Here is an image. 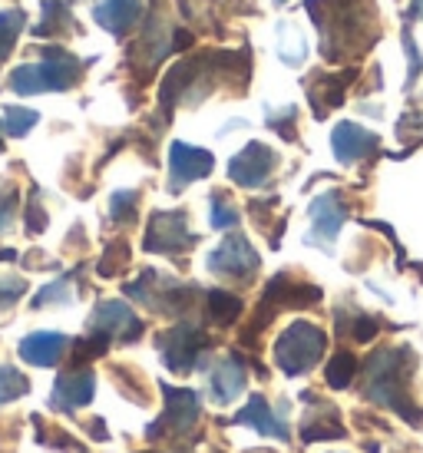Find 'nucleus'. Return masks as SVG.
Returning <instances> with one entry per match:
<instances>
[{"mask_svg":"<svg viewBox=\"0 0 423 453\" xmlns=\"http://www.w3.org/2000/svg\"><path fill=\"white\" fill-rule=\"evenodd\" d=\"M314 27L321 34L324 60H348L371 50L377 40L371 0H304Z\"/></svg>","mask_w":423,"mask_h":453,"instance_id":"obj_1","label":"nucleus"},{"mask_svg":"<svg viewBox=\"0 0 423 453\" xmlns=\"http://www.w3.org/2000/svg\"><path fill=\"white\" fill-rule=\"evenodd\" d=\"M413 367H417V354L407 344L371 354V361L364 367V397L373 401L377 407L397 411L404 420H411L413 427H420L423 411L411 401Z\"/></svg>","mask_w":423,"mask_h":453,"instance_id":"obj_2","label":"nucleus"},{"mask_svg":"<svg viewBox=\"0 0 423 453\" xmlns=\"http://www.w3.org/2000/svg\"><path fill=\"white\" fill-rule=\"evenodd\" d=\"M87 60H80L76 53L60 50V47H43V60L40 64H24L11 73V89L17 96H37V93H50V89H70L83 80Z\"/></svg>","mask_w":423,"mask_h":453,"instance_id":"obj_3","label":"nucleus"},{"mask_svg":"<svg viewBox=\"0 0 423 453\" xmlns=\"http://www.w3.org/2000/svg\"><path fill=\"white\" fill-rule=\"evenodd\" d=\"M324 348H327V334L321 327L311 321H295L274 341V365L281 367L288 378H298L321 361Z\"/></svg>","mask_w":423,"mask_h":453,"instance_id":"obj_4","label":"nucleus"},{"mask_svg":"<svg viewBox=\"0 0 423 453\" xmlns=\"http://www.w3.org/2000/svg\"><path fill=\"white\" fill-rule=\"evenodd\" d=\"M126 295L142 304H150L152 311H159V315H173V311L182 315L188 304H192V298H199V288L162 275H159V288H156V272H142L136 281L126 285Z\"/></svg>","mask_w":423,"mask_h":453,"instance_id":"obj_5","label":"nucleus"},{"mask_svg":"<svg viewBox=\"0 0 423 453\" xmlns=\"http://www.w3.org/2000/svg\"><path fill=\"white\" fill-rule=\"evenodd\" d=\"M162 397H165V411H162V417L156 424L146 427V437L150 441L186 437L188 430L199 424V414H202L199 394L188 388H169V384H162Z\"/></svg>","mask_w":423,"mask_h":453,"instance_id":"obj_6","label":"nucleus"},{"mask_svg":"<svg viewBox=\"0 0 423 453\" xmlns=\"http://www.w3.org/2000/svg\"><path fill=\"white\" fill-rule=\"evenodd\" d=\"M212 341L205 338V331L199 325H182L169 327L165 334H159V354H162V365L175 371V374H188L192 367L202 361V351L209 348Z\"/></svg>","mask_w":423,"mask_h":453,"instance_id":"obj_7","label":"nucleus"},{"mask_svg":"<svg viewBox=\"0 0 423 453\" xmlns=\"http://www.w3.org/2000/svg\"><path fill=\"white\" fill-rule=\"evenodd\" d=\"M196 245V235L188 232V215L182 209L175 212H152L150 226H146V239L142 249L156 255H179Z\"/></svg>","mask_w":423,"mask_h":453,"instance_id":"obj_8","label":"nucleus"},{"mask_svg":"<svg viewBox=\"0 0 423 453\" xmlns=\"http://www.w3.org/2000/svg\"><path fill=\"white\" fill-rule=\"evenodd\" d=\"M308 215H311V232L304 235V245H314V249H324L331 252L337 232L348 219V205L341 199V192H324L308 205Z\"/></svg>","mask_w":423,"mask_h":453,"instance_id":"obj_9","label":"nucleus"},{"mask_svg":"<svg viewBox=\"0 0 423 453\" xmlns=\"http://www.w3.org/2000/svg\"><path fill=\"white\" fill-rule=\"evenodd\" d=\"M258 252L251 249V242L242 235V232H232L225 235V242L209 255V272L212 275H225V278H251L258 272Z\"/></svg>","mask_w":423,"mask_h":453,"instance_id":"obj_10","label":"nucleus"},{"mask_svg":"<svg viewBox=\"0 0 423 453\" xmlns=\"http://www.w3.org/2000/svg\"><path fill=\"white\" fill-rule=\"evenodd\" d=\"M274 165H278V152H274L272 146L249 142V146L228 163V179H232L235 186H242V189H262L265 182L272 179Z\"/></svg>","mask_w":423,"mask_h":453,"instance_id":"obj_11","label":"nucleus"},{"mask_svg":"<svg viewBox=\"0 0 423 453\" xmlns=\"http://www.w3.org/2000/svg\"><path fill=\"white\" fill-rule=\"evenodd\" d=\"M215 156L209 150L188 146V142H173L169 146V192H182L188 182L212 176Z\"/></svg>","mask_w":423,"mask_h":453,"instance_id":"obj_12","label":"nucleus"},{"mask_svg":"<svg viewBox=\"0 0 423 453\" xmlns=\"http://www.w3.org/2000/svg\"><path fill=\"white\" fill-rule=\"evenodd\" d=\"M89 331L96 334H106V338H119V341H136L142 334V321L136 318V311L126 302H100L96 311L89 315Z\"/></svg>","mask_w":423,"mask_h":453,"instance_id":"obj_13","label":"nucleus"},{"mask_svg":"<svg viewBox=\"0 0 423 453\" xmlns=\"http://www.w3.org/2000/svg\"><path fill=\"white\" fill-rule=\"evenodd\" d=\"M377 146H381V136L358 127V123H337L335 133H331V150H335L337 163L344 165H354L358 159L371 156Z\"/></svg>","mask_w":423,"mask_h":453,"instance_id":"obj_14","label":"nucleus"},{"mask_svg":"<svg viewBox=\"0 0 423 453\" xmlns=\"http://www.w3.org/2000/svg\"><path fill=\"white\" fill-rule=\"evenodd\" d=\"M93 394H96V378H93V371H66L57 378L53 384V394H50V407L53 411H76V407H87L93 401Z\"/></svg>","mask_w":423,"mask_h":453,"instance_id":"obj_15","label":"nucleus"},{"mask_svg":"<svg viewBox=\"0 0 423 453\" xmlns=\"http://www.w3.org/2000/svg\"><path fill=\"white\" fill-rule=\"evenodd\" d=\"M232 424H242V427L258 430L262 437H278V441H288V424L272 411V403L265 401L262 394H251V401L245 403V411H238L232 417Z\"/></svg>","mask_w":423,"mask_h":453,"instance_id":"obj_16","label":"nucleus"},{"mask_svg":"<svg viewBox=\"0 0 423 453\" xmlns=\"http://www.w3.org/2000/svg\"><path fill=\"white\" fill-rule=\"evenodd\" d=\"M66 348H70V341L60 331H34L20 341V357L34 367H53Z\"/></svg>","mask_w":423,"mask_h":453,"instance_id":"obj_17","label":"nucleus"},{"mask_svg":"<svg viewBox=\"0 0 423 453\" xmlns=\"http://www.w3.org/2000/svg\"><path fill=\"white\" fill-rule=\"evenodd\" d=\"M354 80H358V70H344L341 76H331V73L318 76L311 87H308V100H311L314 116L324 119L327 110L341 106V103H344V89H348Z\"/></svg>","mask_w":423,"mask_h":453,"instance_id":"obj_18","label":"nucleus"},{"mask_svg":"<svg viewBox=\"0 0 423 453\" xmlns=\"http://www.w3.org/2000/svg\"><path fill=\"white\" fill-rule=\"evenodd\" d=\"M245 367L238 357H225L219 361V367L212 371V401L215 403H232L235 397H242V390H245Z\"/></svg>","mask_w":423,"mask_h":453,"instance_id":"obj_19","label":"nucleus"},{"mask_svg":"<svg viewBox=\"0 0 423 453\" xmlns=\"http://www.w3.org/2000/svg\"><path fill=\"white\" fill-rule=\"evenodd\" d=\"M139 13H142V0H103L100 7L93 11V20L103 27V30H110V34H126L129 27L139 20Z\"/></svg>","mask_w":423,"mask_h":453,"instance_id":"obj_20","label":"nucleus"},{"mask_svg":"<svg viewBox=\"0 0 423 453\" xmlns=\"http://www.w3.org/2000/svg\"><path fill=\"white\" fill-rule=\"evenodd\" d=\"M40 13H43V20H40L37 27H34V37H60V34H66V30H80V27L73 24V13H70V7L63 4V0H43V7H40Z\"/></svg>","mask_w":423,"mask_h":453,"instance_id":"obj_21","label":"nucleus"},{"mask_svg":"<svg viewBox=\"0 0 423 453\" xmlns=\"http://www.w3.org/2000/svg\"><path fill=\"white\" fill-rule=\"evenodd\" d=\"M278 57L285 60L288 66H301L304 57H308V37L295 20H281L278 24Z\"/></svg>","mask_w":423,"mask_h":453,"instance_id":"obj_22","label":"nucleus"},{"mask_svg":"<svg viewBox=\"0 0 423 453\" xmlns=\"http://www.w3.org/2000/svg\"><path fill=\"white\" fill-rule=\"evenodd\" d=\"M205 315H209L212 325H232V321H238V315H242V298H235V295H228V291L215 288L205 295Z\"/></svg>","mask_w":423,"mask_h":453,"instance_id":"obj_23","label":"nucleus"},{"mask_svg":"<svg viewBox=\"0 0 423 453\" xmlns=\"http://www.w3.org/2000/svg\"><path fill=\"white\" fill-rule=\"evenodd\" d=\"M301 437H304V441H341V437H344V427L337 424L335 407H327L321 420L301 424Z\"/></svg>","mask_w":423,"mask_h":453,"instance_id":"obj_24","label":"nucleus"},{"mask_svg":"<svg viewBox=\"0 0 423 453\" xmlns=\"http://www.w3.org/2000/svg\"><path fill=\"white\" fill-rule=\"evenodd\" d=\"M0 123H4V133H7V136L24 139L27 133L40 123V113H37V110H24V106H7Z\"/></svg>","mask_w":423,"mask_h":453,"instance_id":"obj_25","label":"nucleus"},{"mask_svg":"<svg viewBox=\"0 0 423 453\" xmlns=\"http://www.w3.org/2000/svg\"><path fill=\"white\" fill-rule=\"evenodd\" d=\"M354 374H358V357L348 354V351L335 354V357H331V365H327V371H324V378H327V384H331L335 390L350 388Z\"/></svg>","mask_w":423,"mask_h":453,"instance_id":"obj_26","label":"nucleus"},{"mask_svg":"<svg viewBox=\"0 0 423 453\" xmlns=\"http://www.w3.org/2000/svg\"><path fill=\"white\" fill-rule=\"evenodd\" d=\"M24 11H4L0 13V64L7 60L17 47V37H20V30H24Z\"/></svg>","mask_w":423,"mask_h":453,"instance_id":"obj_27","label":"nucleus"},{"mask_svg":"<svg viewBox=\"0 0 423 453\" xmlns=\"http://www.w3.org/2000/svg\"><path fill=\"white\" fill-rule=\"evenodd\" d=\"M30 394V380L11 365H0V403H11V401H20Z\"/></svg>","mask_w":423,"mask_h":453,"instance_id":"obj_28","label":"nucleus"},{"mask_svg":"<svg viewBox=\"0 0 423 453\" xmlns=\"http://www.w3.org/2000/svg\"><path fill=\"white\" fill-rule=\"evenodd\" d=\"M73 302V278H57L47 288H40L34 295V308H47V304H70Z\"/></svg>","mask_w":423,"mask_h":453,"instance_id":"obj_29","label":"nucleus"},{"mask_svg":"<svg viewBox=\"0 0 423 453\" xmlns=\"http://www.w3.org/2000/svg\"><path fill=\"white\" fill-rule=\"evenodd\" d=\"M136 205H139V196L136 192H116L110 202V219L112 222H119V226H129V222H136Z\"/></svg>","mask_w":423,"mask_h":453,"instance_id":"obj_30","label":"nucleus"},{"mask_svg":"<svg viewBox=\"0 0 423 453\" xmlns=\"http://www.w3.org/2000/svg\"><path fill=\"white\" fill-rule=\"evenodd\" d=\"M212 226L215 228H235L238 226V209L225 199L222 192L212 196Z\"/></svg>","mask_w":423,"mask_h":453,"instance_id":"obj_31","label":"nucleus"},{"mask_svg":"<svg viewBox=\"0 0 423 453\" xmlns=\"http://www.w3.org/2000/svg\"><path fill=\"white\" fill-rule=\"evenodd\" d=\"M126 258H129L126 242H116V245H110V249H106V258L96 265V272H100L103 278H112V275H116V268H123V265H126Z\"/></svg>","mask_w":423,"mask_h":453,"instance_id":"obj_32","label":"nucleus"},{"mask_svg":"<svg viewBox=\"0 0 423 453\" xmlns=\"http://www.w3.org/2000/svg\"><path fill=\"white\" fill-rule=\"evenodd\" d=\"M17 189L13 186H0V235L11 232L13 215H17Z\"/></svg>","mask_w":423,"mask_h":453,"instance_id":"obj_33","label":"nucleus"},{"mask_svg":"<svg viewBox=\"0 0 423 453\" xmlns=\"http://www.w3.org/2000/svg\"><path fill=\"white\" fill-rule=\"evenodd\" d=\"M27 295L24 278H0V311H7L13 302H20Z\"/></svg>","mask_w":423,"mask_h":453,"instance_id":"obj_34","label":"nucleus"},{"mask_svg":"<svg viewBox=\"0 0 423 453\" xmlns=\"http://www.w3.org/2000/svg\"><path fill=\"white\" fill-rule=\"evenodd\" d=\"M295 116H298V106H285L281 116L274 113V110H268V127H272L274 133H281V136L291 142V139H295V129H291V119H295Z\"/></svg>","mask_w":423,"mask_h":453,"instance_id":"obj_35","label":"nucleus"},{"mask_svg":"<svg viewBox=\"0 0 423 453\" xmlns=\"http://www.w3.org/2000/svg\"><path fill=\"white\" fill-rule=\"evenodd\" d=\"M40 189H34V196H30V209H27V228L37 235V232H43L47 228V212H43V205H40Z\"/></svg>","mask_w":423,"mask_h":453,"instance_id":"obj_36","label":"nucleus"},{"mask_svg":"<svg viewBox=\"0 0 423 453\" xmlns=\"http://www.w3.org/2000/svg\"><path fill=\"white\" fill-rule=\"evenodd\" d=\"M377 327H381V321H377V318L358 315V318H354V321H350V338H358V341H371L373 334H377Z\"/></svg>","mask_w":423,"mask_h":453,"instance_id":"obj_37","label":"nucleus"},{"mask_svg":"<svg viewBox=\"0 0 423 453\" xmlns=\"http://www.w3.org/2000/svg\"><path fill=\"white\" fill-rule=\"evenodd\" d=\"M407 20H423V0H411V11H407Z\"/></svg>","mask_w":423,"mask_h":453,"instance_id":"obj_38","label":"nucleus"},{"mask_svg":"<svg viewBox=\"0 0 423 453\" xmlns=\"http://www.w3.org/2000/svg\"><path fill=\"white\" fill-rule=\"evenodd\" d=\"M13 258H17L13 249H0V262H13Z\"/></svg>","mask_w":423,"mask_h":453,"instance_id":"obj_39","label":"nucleus"},{"mask_svg":"<svg viewBox=\"0 0 423 453\" xmlns=\"http://www.w3.org/2000/svg\"><path fill=\"white\" fill-rule=\"evenodd\" d=\"M0 152H4V123H0Z\"/></svg>","mask_w":423,"mask_h":453,"instance_id":"obj_40","label":"nucleus"}]
</instances>
